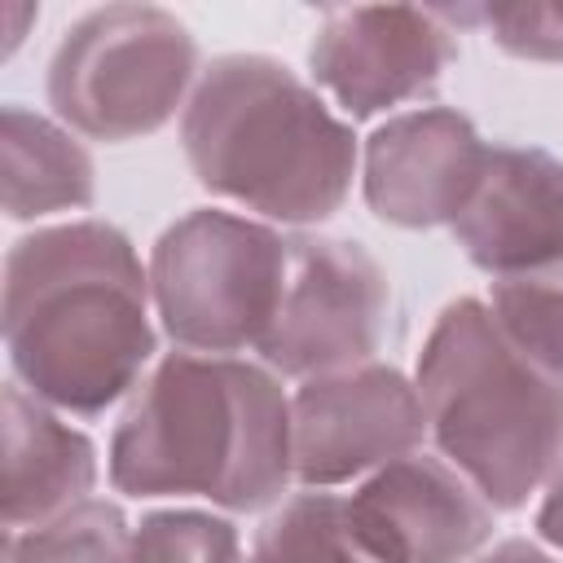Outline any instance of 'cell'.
Masks as SVG:
<instances>
[{"label":"cell","mask_w":563,"mask_h":563,"mask_svg":"<svg viewBox=\"0 0 563 563\" xmlns=\"http://www.w3.org/2000/svg\"><path fill=\"white\" fill-rule=\"evenodd\" d=\"M471 563H559V559H550L541 545H532V541H523V537H510V541H497L493 550L475 554Z\"/></svg>","instance_id":"44dd1931"},{"label":"cell","mask_w":563,"mask_h":563,"mask_svg":"<svg viewBox=\"0 0 563 563\" xmlns=\"http://www.w3.org/2000/svg\"><path fill=\"white\" fill-rule=\"evenodd\" d=\"M194 31L158 4H106L66 26L48 57L53 119L75 136L123 145L154 136L198 84Z\"/></svg>","instance_id":"5b68a950"},{"label":"cell","mask_w":563,"mask_h":563,"mask_svg":"<svg viewBox=\"0 0 563 563\" xmlns=\"http://www.w3.org/2000/svg\"><path fill=\"white\" fill-rule=\"evenodd\" d=\"M132 537L123 506L88 497L75 510L26 528L4 532V563H132Z\"/></svg>","instance_id":"2e32d148"},{"label":"cell","mask_w":563,"mask_h":563,"mask_svg":"<svg viewBox=\"0 0 563 563\" xmlns=\"http://www.w3.org/2000/svg\"><path fill=\"white\" fill-rule=\"evenodd\" d=\"M0 180L9 220H44L97 202V163L84 141L22 101L0 110Z\"/></svg>","instance_id":"5bb4252c"},{"label":"cell","mask_w":563,"mask_h":563,"mask_svg":"<svg viewBox=\"0 0 563 563\" xmlns=\"http://www.w3.org/2000/svg\"><path fill=\"white\" fill-rule=\"evenodd\" d=\"M4 532L40 528L97 488V444L26 387H4Z\"/></svg>","instance_id":"4fadbf2b"},{"label":"cell","mask_w":563,"mask_h":563,"mask_svg":"<svg viewBox=\"0 0 563 563\" xmlns=\"http://www.w3.org/2000/svg\"><path fill=\"white\" fill-rule=\"evenodd\" d=\"M246 563H374L347 528L343 497L308 488L286 497L255 532Z\"/></svg>","instance_id":"9a60e30c"},{"label":"cell","mask_w":563,"mask_h":563,"mask_svg":"<svg viewBox=\"0 0 563 563\" xmlns=\"http://www.w3.org/2000/svg\"><path fill=\"white\" fill-rule=\"evenodd\" d=\"M488 312L497 330L545 374L563 378V260L497 277L488 290Z\"/></svg>","instance_id":"e0dca14e"},{"label":"cell","mask_w":563,"mask_h":563,"mask_svg":"<svg viewBox=\"0 0 563 563\" xmlns=\"http://www.w3.org/2000/svg\"><path fill=\"white\" fill-rule=\"evenodd\" d=\"M457 53L440 4H339L312 31L308 70L347 119H374L435 92Z\"/></svg>","instance_id":"ba28073f"},{"label":"cell","mask_w":563,"mask_h":563,"mask_svg":"<svg viewBox=\"0 0 563 563\" xmlns=\"http://www.w3.org/2000/svg\"><path fill=\"white\" fill-rule=\"evenodd\" d=\"M150 268L110 220L18 238L4 255V352L18 387L57 413L101 418L158 352Z\"/></svg>","instance_id":"6da1fadb"},{"label":"cell","mask_w":563,"mask_h":563,"mask_svg":"<svg viewBox=\"0 0 563 563\" xmlns=\"http://www.w3.org/2000/svg\"><path fill=\"white\" fill-rule=\"evenodd\" d=\"M290 264L277 317L255 347L277 378H317L369 365L391 317L383 264L352 238L286 233Z\"/></svg>","instance_id":"52a82bcc"},{"label":"cell","mask_w":563,"mask_h":563,"mask_svg":"<svg viewBox=\"0 0 563 563\" xmlns=\"http://www.w3.org/2000/svg\"><path fill=\"white\" fill-rule=\"evenodd\" d=\"M290 242L238 211L194 207L150 251V299L163 334L202 356L260 347L286 286Z\"/></svg>","instance_id":"8992f818"},{"label":"cell","mask_w":563,"mask_h":563,"mask_svg":"<svg viewBox=\"0 0 563 563\" xmlns=\"http://www.w3.org/2000/svg\"><path fill=\"white\" fill-rule=\"evenodd\" d=\"M484 163L488 141L462 110L422 106L365 136L361 194L391 229H453L484 180Z\"/></svg>","instance_id":"8fae6325"},{"label":"cell","mask_w":563,"mask_h":563,"mask_svg":"<svg viewBox=\"0 0 563 563\" xmlns=\"http://www.w3.org/2000/svg\"><path fill=\"white\" fill-rule=\"evenodd\" d=\"M123 497H207L255 515L295 484L290 396L264 361L167 352L132 391L110 435Z\"/></svg>","instance_id":"7a4b0ae2"},{"label":"cell","mask_w":563,"mask_h":563,"mask_svg":"<svg viewBox=\"0 0 563 563\" xmlns=\"http://www.w3.org/2000/svg\"><path fill=\"white\" fill-rule=\"evenodd\" d=\"M537 532H541V541H550L554 550H563V462L545 479V497L537 506Z\"/></svg>","instance_id":"ffe728a7"},{"label":"cell","mask_w":563,"mask_h":563,"mask_svg":"<svg viewBox=\"0 0 563 563\" xmlns=\"http://www.w3.org/2000/svg\"><path fill=\"white\" fill-rule=\"evenodd\" d=\"M238 528L211 510H150L132 537V563H238Z\"/></svg>","instance_id":"ac0fdd59"},{"label":"cell","mask_w":563,"mask_h":563,"mask_svg":"<svg viewBox=\"0 0 563 563\" xmlns=\"http://www.w3.org/2000/svg\"><path fill=\"white\" fill-rule=\"evenodd\" d=\"M453 242L493 282L563 260V158L537 145H488Z\"/></svg>","instance_id":"7c38bea8"},{"label":"cell","mask_w":563,"mask_h":563,"mask_svg":"<svg viewBox=\"0 0 563 563\" xmlns=\"http://www.w3.org/2000/svg\"><path fill=\"white\" fill-rule=\"evenodd\" d=\"M427 435L493 510H519L563 462V378L497 330L484 299H453L413 369Z\"/></svg>","instance_id":"277c9868"},{"label":"cell","mask_w":563,"mask_h":563,"mask_svg":"<svg viewBox=\"0 0 563 563\" xmlns=\"http://www.w3.org/2000/svg\"><path fill=\"white\" fill-rule=\"evenodd\" d=\"M427 413L418 383L396 365H356L339 374L303 378L290 396V449L295 484L339 488L378 466L418 453Z\"/></svg>","instance_id":"9c48e42d"},{"label":"cell","mask_w":563,"mask_h":563,"mask_svg":"<svg viewBox=\"0 0 563 563\" xmlns=\"http://www.w3.org/2000/svg\"><path fill=\"white\" fill-rule=\"evenodd\" d=\"M343 510L374 563H471L497 528L493 501L435 453L378 466Z\"/></svg>","instance_id":"30bf717a"},{"label":"cell","mask_w":563,"mask_h":563,"mask_svg":"<svg viewBox=\"0 0 563 563\" xmlns=\"http://www.w3.org/2000/svg\"><path fill=\"white\" fill-rule=\"evenodd\" d=\"M194 180L277 224H325L352 194L356 132L268 53L211 57L180 114Z\"/></svg>","instance_id":"3957f363"},{"label":"cell","mask_w":563,"mask_h":563,"mask_svg":"<svg viewBox=\"0 0 563 563\" xmlns=\"http://www.w3.org/2000/svg\"><path fill=\"white\" fill-rule=\"evenodd\" d=\"M444 18L479 26L501 53L519 62H563V4H440Z\"/></svg>","instance_id":"d6986e66"}]
</instances>
